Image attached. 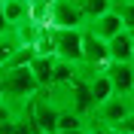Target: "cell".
Listing matches in <instances>:
<instances>
[{
  "mask_svg": "<svg viewBox=\"0 0 134 134\" xmlns=\"http://www.w3.org/2000/svg\"><path fill=\"white\" fill-rule=\"evenodd\" d=\"M0 76H3V98L12 100L15 107H27L40 92V82L31 73V67H0Z\"/></svg>",
  "mask_w": 134,
  "mask_h": 134,
  "instance_id": "cell-1",
  "label": "cell"
},
{
  "mask_svg": "<svg viewBox=\"0 0 134 134\" xmlns=\"http://www.w3.org/2000/svg\"><path fill=\"white\" fill-rule=\"evenodd\" d=\"M49 40H52V52L61 61H82V27H52L49 25Z\"/></svg>",
  "mask_w": 134,
  "mask_h": 134,
  "instance_id": "cell-2",
  "label": "cell"
},
{
  "mask_svg": "<svg viewBox=\"0 0 134 134\" xmlns=\"http://www.w3.org/2000/svg\"><path fill=\"white\" fill-rule=\"evenodd\" d=\"M31 116H34V122H37V128H40V134H55L61 113L55 110V104L49 100L46 88H40V92L34 94V100H31Z\"/></svg>",
  "mask_w": 134,
  "mask_h": 134,
  "instance_id": "cell-3",
  "label": "cell"
},
{
  "mask_svg": "<svg viewBox=\"0 0 134 134\" xmlns=\"http://www.w3.org/2000/svg\"><path fill=\"white\" fill-rule=\"evenodd\" d=\"M49 25L52 27H85V18L76 0H49Z\"/></svg>",
  "mask_w": 134,
  "mask_h": 134,
  "instance_id": "cell-4",
  "label": "cell"
},
{
  "mask_svg": "<svg viewBox=\"0 0 134 134\" xmlns=\"http://www.w3.org/2000/svg\"><path fill=\"white\" fill-rule=\"evenodd\" d=\"M128 113H131V107H128V98H125V94H113V98H107L104 104H98V110H94L92 116L98 119V122H104V125L119 128L122 122H125Z\"/></svg>",
  "mask_w": 134,
  "mask_h": 134,
  "instance_id": "cell-5",
  "label": "cell"
},
{
  "mask_svg": "<svg viewBox=\"0 0 134 134\" xmlns=\"http://www.w3.org/2000/svg\"><path fill=\"white\" fill-rule=\"evenodd\" d=\"M104 73L110 76L116 94H125L128 98V94L134 92V61H110Z\"/></svg>",
  "mask_w": 134,
  "mask_h": 134,
  "instance_id": "cell-6",
  "label": "cell"
},
{
  "mask_svg": "<svg viewBox=\"0 0 134 134\" xmlns=\"http://www.w3.org/2000/svg\"><path fill=\"white\" fill-rule=\"evenodd\" d=\"M82 61L85 64H98V67H107L110 64L107 40H100L98 34H92L88 27H82Z\"/></svg>",
  "mask_w": 134,
  "mask_h": 134,
  "instance_id": "cell-7",
  "label": "cell"
},
{
  "mask_svg": "<svg viewBox=\"0 0 134 134\" xmlns=\"http://www.w3.org/2000/svg\"><path fill=\"white\" fill-rule=\"evenodd\" d=\"M88 31L92 34H98L100 40H113L116 34H122L125 31V25H122V18L116 15V9H110V12H104L100 18H94V21H88Z\"/></svg>",
  "mask_w": 134,
  "mask_h": 134,
  "instance_id": "cell-8",
  "label": "cell"
},
{
  "mask_svg": "<svg viewBox=\"0 0 134 134\" xmlns=\"http://www.w3.org/2000/svg\"><path fill=\"white\" fill-rule=\"evenodd\" d=\"M107 49H110V61H134L131 31H122V34H116L113 40H107Z\"/></svg>",
  "mask_w": 134,
  "mask_h": 134,
  "instance_id": "cell-9",
  "label": "cell"
},
{
  "mask_svg": "<svg viewBox=\"0 0 134 134\" xmlns=\"http://www.w3.org/2000/svg\"><path fill=\"white\" fill-rule=\"evenodd\" d=\"M55 61H58V55H34V61L27 64L31 73L37 76L40 88H49L52 85V67H55Z\"/></svg>",
  "mask_w": 134,
  "mask_h": 134,
  "instance_id": "cell-10",
  "label": "cell"
},
{
  "mask_svg": "<svg viewBox=\"0 0 134 134\" xmlns=\"http://www.w3.org/2000/svg\"><path fill=\"white\" fill-rule=\"evenodd\" d=\"M3 15L9 27L21 25L25 18H31V0H3Z\"/></svg>",
  "mask_w": 134,
  "mask_h": 134,
  "instance_id": "cell-11",
  "label": "cell"
},
{
  "mask_svg": "<svg viewBox=\"0 0 134 134\" xmlns=\"http://www.w3.org/2000/svg\"><path fill=\"white\" fill-rule=\"evenodd\" d=\"M76 6H79V12H82L85 25H88V21H94V18H100L104 12H110V9L116 6V0H76Z\"/></svg>",
  "mask_w": 134,
  "mask_h": 134,
  "instance_id": "cell-12",
  "label": "cell"
},
{
  "mask_svg": "<svg viewBox=\"0 0 134 134\" xmlns=\"http://www.w3.org/2000/svg\"><path fill=\"white\" fill-rule=\"evenodd\" d=\"M21 49V40H18L15 27H6V31H0V67L6 64L15 52Z\"/></svg>",
  "mask_w": 134,
  "mask_h": 134,
  "instance_id": "cell-13",
  "label": "cell"
},
{
  "mask_svg": "<svg viewBox=\"0 0 134 134\" xmlns=\"http://www.w3.org/2000/svg\"><path fill=\"white\" fill-rule=\"evenodd\" d=\"M88 88H92V98H94V104H104V100L107 98H113V82H110V76L107 73H98L92 79V82H88Z\"/></svg>",
  "mask_w": 134,
  "mask_h": 134,
  "instance_id": "cell-14",
  "label": "cell"
},
{
  "mask_svg": "<svg viewBox=\"0 0 134 134\" xmlns=\"http://www.w3.org/2000/svg\"><path fill=\"white\" fill-rule=\"evenodd\" d=\"M76 79V64L73 61H55V67H52V85H67Z\"/></svg>",
  "mask_w": 134,
  "mask_h": 134,
  "instance_id": "cell-15",
  "label": "cell"
},
{
  "mask_svg": "<svg viewBox=\"0 0 134 134\" xmlns=\"http://www.w3.org/2000/svg\"><path fill=\"white\" fill-rule=\"evenodd\" d=\"M116 15L122 18V25H125V31H134V3H128V0H116Z\"/></svg>",
  "mask_w": 134,
  "mask_h": 134,
  "instance_id": "cell-16",
  "label": "cell"
},
{
  "mask_svg": "<svg viewBox=\"0 0 134 134\" xmlns=\"http://www.w3.org/2000/svg\"><path fill=\"white\" fill-rule=\"evenodd\" d=\"M73 128H85V119L76 116V113H70V110L61 113V116H58V128H55V131H73Z\"/></svg>",
  "mask_w": 134,
  "mask_h": 134,
  "instance_id": "cell-17",
  "label": "cell"
},
{
  "mask_svg": "<svg viewBox=\"0 0 134 134\" xmlns=\"http://www.w3.org/2000/svg\"><path fill=\"white\" fill-rule=\"evenodd\" d=\"M85 131H88V134H122L119 128H113V125H104V122H98L94 116H88V119H85Z\"/></svg>",
  "mask_w": 134,
  "mask_h": 134,
  "instance_id": "cell-18",
  "label": "cell"
},
{
  "mask_svg": "<svg viewBox=\"0 0 134 134\" xmlns=\"http://www.w3.org/2000/svg\"><path fill=\"white\" fill-rule=\"evenodd\" d=\"M119 131H122V134H134V110L125 116V122L119 125Z\"/></svg>",
  "mask_w": 134,
  "mask_h": 134,
  "instance_id": "cell-19",
  "label": "cell"
},
{
  "mask_svg": "<svg viewBox=\"0 0 134 134\" xmlns=\"http://www.w3.org/2000/svg\"><path fill=\"white\" fill-rule=\"evenodd\" d=\"M55 134H88L85 128H73V131H55Z\"/></svg>",
  "mask_w": 134,
  "mask_h": 134,
  "instance_id": "cell-20",
  "label": "cell"
},
{
  "mask_svg": "<svg viewBox=\"0 0 134 134\" xmlns=\"http://www.w3.org/2000/svg\"><path fill=\"white\" fill-rule=\"evenodd\" d=\"M128 107H131V110H134V92H131V94H128Z\"/></svg>",
  "mask_w": 134,
  "mask_h": 134,
  "instance_id": "cell-21",
  "label": "cell"
},
{
  "mask_svg": "<svg viewBox=\"0 0 134 134\" xmlns=\"http://www.w3.org/2000/svg\"><path fill=\"white\" fill-rule=\"evenodd\" d=\"M0 98H3V76H0Z\"/></svg>",
  "mask_w": 134,
  "mask_h": 134,
  "instance_id": "cell-22",
  "label": "cell"
},
{
  "mask_svg": "<svg viewBox=\"0 0 134 134\" xmlns=\"http://www.w3.org/2000/svg\"><path fill=\"white\" fill-rule=\"evenodd\" d=\"M131 40H134V31H131Z\"/></svg>",
  "mask_w": 134,
  "mask_h": 134,
  "instance_id": "cell-23",
  "label": "cell"
},
{
  "mask_svg": "<svg viewBox=\"0 0 134 134\" xmlns=\"http://www.w3.org/2000/svg\"><path fill=\"white\" fill-rule=\"evenodd\" d=\"M128 3H134V0H128Z\"/></svg>",
  "mask_w": 134,
  "mask_h": 134,
  "instance_id": "cell-24",
  "label": "cell"
}]
</instances>
